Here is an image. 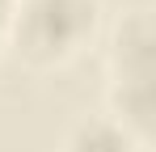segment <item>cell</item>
<instances>
[{
  "label": "cell",
  "mask_w": 156,
  "mask_h": 152,
  "mask_svg": "<svg viewBox=\"0 0 156 152\" xmlns=\"http://www.w3.org/2000/svg\"><path fill=\"white\" fill-rule=\"evenodd\" d=\"M101 25L97 0H17L4 38L30 68H63L93 42Z\"/></svg>",
  "instance_id": "obj_1"
},
{
  "label": "cell",
  "mask_w": 156,
  "mask_h": 152,
  "mask_svg": "<svg viewBox=\"0 0 156 152\" xmlns=\"http://www.w3.org/2000/svg\"><path fill=\"white\" fill-rule=\"evenodd\" d=\"M105 80L110 85H152V17H148V9H131L110 30Z\"/></svg>",
  "instance_id": "obj_2"
},
{
  "label": "cell",
  "mask_w": 156,
  "mask_h": 152,
  "mask_svg": "<svg viewBox=\"0 0 156 152\" xmlns=\"http://www.w3.org/2000/svg\"><path fill=\"white\" fill-rule=\"evenodd\" d=\"M59 152H148V148L131 139L118 123H110L105 114H84L63 131Z\"/></svg>",
  "instance_id": "obj_3"
},
{
  "label": "cell",
  "mask_w": 156,
  "mask_h": 152,
  "mask_svg": "<svg viewBox=\"0 0 156 152\" xmlns=\"http://www.w3.org/2000/svg\"><path fill=\"white\" fill-rule=\"evenodd\" d=\"M13 4H17V0H0V34H4V25L13 17Z\"/></svg>",
  "instance_id": "obj_4"
},
{
  "label": "cell",
  "mask_w": 156,
  "mask_h": 152,
  "mask_svg": "<svg viewBox=\"0 0 156 152\" xmlns=\"http://www.w3.org/2000/svg\"><path fill=\"white\" fill-rule=\"evenodd\" d=\"M0 38H4V34H0Z\"/></svg>",
  "instance_id": "obj_5"
}]
</instances>
